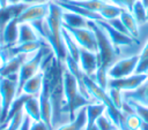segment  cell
I'll return each mask as SVG.
<instances>
[{"label": "cell", "instance_id": "1", "mask_svg": "<svg viewBox=\"0 0 148 130\" xmlns=\"http://www.w3.org/2000/svg\"><path fill=\"white\" fill-rule=\"evenodd\" d=\"M64 9L54 1H50V10L43 22V40L47 43L58 62L64 63L67 58L66 46L62 39V15Z\"/></svg>", "mask_w": 148, "mask_h": 130}, {"label": "cell", "instance_id": "2", "mask_svg": "<svg viewBox=\"0 0 148 130\" xmlns=\"http://www.w3.org/2000/svg\"><path fill=\"white\" fill-rule=\"evenodd\" d=\"M61 81H62V94H64L65 108L68 113L69 121H73L75 118L77 110L90 104V101H88L80 93L75 76L65 67V64L61 71Z\"/></svg>", "mask_w": 148, "mask_h": 130}, {"label": "cell", "instance_id": "3", "mask_svg": "<svg viewBox=\"0 0 148 130\" xmlns=\"http://www.w3.org/2000/svg\"><path fill=\"white\" fill-rule=\"evenodd\" d=\"M18 94V81L17 75H9V76H0V105L2 109L1 123H5L7 118V114L9 107L14 99Z\"/></svg>", "mask_w": 148, "mask_h": 130}, {"label": "cell", "instance_id": "4", "mask_svg": "<svg viewBox=\"0 0 148 130\" xmlns=\"http://www.w3.org/2000/svg\"><path fill=\"white\" fill-rule=\"evenodd\" d=\"M139 59V54H132L121 59H117L106 70L108 78H123L133 75Z\"/></svg>", "mask_w": 148, "mask_h": 130}, {"label": "cell", "instance_id": "5", "mask_svg": "<svg viewBox=\"0 0 148 130\" xmlns=\"http://www.w3.org/2000/svg\"><path fill=\"white\" fill-rule=\"evenodd\" d=\"M64 26V25H62ZM69 35L73 37V39L76 41V44L84 49H88L90 52H98V44L97 38L92 29L89 26L87 28H71V26H64Z\"/></svg>", "mask_w": 148, "mask_h": 130}, {"label": "cell", "instance_id": "6", "mask_svg": "<svg viewBox=\"0 0 148 130\" xmlns=\"http://www.w3.org/2000/svg\"><path fill=\"white\" fill-rule=\"evenodd\" d=\"M50 10V2H36L28 5L22 13L17 16L18 23H32L36 21L44 20Z\"/></svg>", "mask_w": 148, "mask_h": 130}, {"label": "cell", "instance_id": "7", "mask_svg": "<svg viewBox=\"0 0 148 130\" xmlns=\"http://www.w3.org/2000/svg\"><path fill=\"white\" fill-rule=\"evenodd\" d=\"M147 77L148 75L133 74L131 76L123 77V78H108L106 87H113V89L120 90L121 92L132 91V90H135L138 86H140Z\"/></svg>", "mask_w": 148, "mask_h": 130}, {"label": "cell", "instance_id": "8", "mask_svg": "<svg viewBox=\"0 0 148 130\" xmlns=\"http://www.w3.org/2000/svg\"><path fill=\"white\" fill-rule=\"evenodd\" d=\"M96 22L103 28V30L105 31V33L108 35L109 39L111 40L112 45L117 48V51H118L120 47H124V46H131V45H133L134 43H136V40L133 39L131 36L125 35V33H121V32L117 31L116 29H113L106 21L101 20V21H96ZM118 52H119V51H118Z\"/></svg>", "mask_w": 148, "mask_h": 130}, {"label": "cell", "instance_id": "9", "mask_svg": "<svg viewBox=\"0 0 148 130\" xmlns=\"http://www.w3.org/2000/svg\"><path fill=\"white\" fill-rule=\"evenodd\" d=\"M79 67L82 72L89 77H92L98 69V55L95 52H90L84 48H80Z\"/></svg>", "mask_w": 148, "mask_h": 130}, {"label": "cell", "instance_id": "10", "mask_svg": "<svg viewBox=\"0 0 148 130\" xmlns=\"http://www.w3.org/2000/svg\"><path fill=\"white\" fill-rule=\"evenodd\" d=\"M18 37V21L17 17L12 18L3 28L0 37V44L2 47H10L17 43Z\"/></svg>", "mask_w": 148, "mask_h": 130}, {"label": "cell", "instance_id": "11", "mask_svg": "<svg viewBox=\"0 0 148 130\" xmlns=\"http://www.w3.org/2000/svg\"><path fill=\"white\" fill-rule=\"evenodd\" d=\"M44 83V71L40 70L32 77H30L21 87L20 94H27L29 97H38Z\"/></svg>", "mask_w": 148, "mask_h": 130}, {"label": "cell", "instance_id": "12", "mask_svg": "<svg viewBox=\"0 0 148 130\" xmlns=\"http://www.w3.org/2000/svg\"><path fill=\"white\" fill-rule=\"evenodd\" d=\"M123 98H124V100L135 101L138 104H141V105L148 107V77L135 90L123 92Z\"/></svg>", "mask_w": 148, "mask_h": 130}, {"label": "cell", "instance_id": "13", "mask_svg": "<svg viewBox=\"0 0 148 130\" xmlns=\"http://www.w3.org/2000/svg\"><path fill=\"white\" fill-rule=\"evenodd\" d=\"M54 2H57L64 10H68V12H72V13H75L77 15H81L83 16L84 18L87 20H90V21H101L102 17L98 13H95V12H91V10H88L83 7H80L77 5H74L69 1H66V0H54Z\"/></svg>", "mask_w": 148, "mask_h": 130}, {"label": "cell", "instance_id": "14", "mask_svg": "<svg viewBox=\"0 0 148 130\" xmlns=\"http://www.w3.org/2000/svg\"><path fill=\"white\" fill-rule=\"evenodd\" d=\"M29 55L27 54H16L10 58H8L3 69L0 71V76H9V75H17L18 70L22 66V63L28 59Z\"/></svg>", "mask_w": 148, "mask_h": 130}, {"label": "cell", "instance_id": "15", "mask_svg": "<svg viewBox=\"0 0 148 130\" xmlns=\"http://www.w3.org/2000/svg\"><path fill=\"white\" fill-rule=\"evenodd\" d=\"M86 125H87V112L84 106L77 110L75 118L73 121L59 125L56 130H84Z\"/></svg>", "mask_w": 148, "mask_h": 130}, {"label": "cell", "instance_id": "16", "mask_svg": "<svg viewBox=\"0 0 148 130\" xmlns=\"http://www.w3.org/2000/svg\"><path fill=\"white\" fill-rule=\"evenodd\" d=\"M119 18L121 20V22H123L124 26L126 28L127 32L130 33V36L138 41V39H139V26L140 25L135 21V18L132 15V13L130 10H127V9H124L121 12Z\"/></svg>", "mask_w": 148, "mask_h": 130}, {"label": "cell", "instance_id": "17", "mask_svg": "<svg viewBox=\"0 0 148 130\" xmlns=\"http://www.w3.org/2000/svg\"><path fill=\"white\" fill-rule=\"evenodd\" d=\"M36 40H42L40 37L38 36L37 31L32 26L31 23H18V37H17V43H27V41H36Z\"/></svg>", "mask_w": 148, "mask_h": 130}, {"label": "cell", "instance_id": "18", "mask_svg": "<svg viewBox=\"0 0 148 130\" xmlns=\"http://www.w3.org/2000/svg\"><path fill=\"white\" fill-rule=\"evenodd\" d=\"M62 20V25L64 26H71V28H87L88 26V21L81 15H77L75 13L64 10L61 15Z\"/></svg>", "mask_w": 148, "mask_h": 130}, {"label": "cell", "instance_id": "19", "mask_svg": "<svg viewBox=\"0 0 148 130\" xmlns=\"http://www.w3.org/2000/svg\"><path fill=\"white\" fill-rule=\"evenodd\" d=\"M106 110V106L102 102L95 101V102H90L86 106V112H87V127H90L92 124H95L96 120L103 115Z\"/></svg>", "mask_w": 148, "mask_h": 130}, {"label": "cell", "instance_id": "20", "mask_svg": "<svg viewBox=\"0 0 148 130\" xmlns=\"http://www.w3.org/2000/svg\"><path fill=\"white\" fill-rule=\"evenodd\" d=\"M62 39L66 46L67 51V56H69L72 60H74L76 63H79V58H80V46L76 44V41L73 39V37L69 35V32L62 26Z\"/></svg>", "mask_w": 148, "mask_h": 130}, {"label": "cell", "instance_id": "21", "mask_svg": "<svg viewBox=\"0 0 148 130\" xmlns=\"http://www.w3.org/2000/svg\"><path fill=\"white\" fill-rule=\"evenodd\" d=\"M23 112L32 121H39L40 120V108H39L38 97H29L23 105Z\"/></svg>", "mask_w": 148, "mask_h": 130}, {"label": "cell", "instance_id": "22", "mask_svg": "<svg viewBox=\"0 0 148 130\" xmlns=\"http://www.w3.org/2000/svg\"><path fill=\"white\" fill-rule=\"evenodd\" d=\"M124 9L114 3H112L111 1H106L105 5L101 8V10L98 12V14L101 15L102 20L104 21H110L112 18H116V17H119L121 12Z\"/></svg>", "mask_w": 148, "mask_h": 130}, {"label": "cell", "instance_id": "23", "mask_svg": "<svg viewBox=\"0 0 148 130\" xmlns=\"http://www.w3.org/2000/svg\"><path fill=\"white\" fill-rule=\"evenodd\" d=\"M66 1H69L74 5H77L95 13H98L106 2V0H66Z\"/></svg>", "mask_w": 148, "mask_h": 130}, {"label": "cell", "instance_id": "24", "mask_svg": "<svg viewBox=\"0 0 148 130\" xmlns=\"http://www.w3.org/2000/svg\"><path fill=\"white\" fill-rule=\"evenodd\" d=\"M131 13L134 16V18H135V21L138 22L139 25L145 24L147 22V9L140 0H136L134 2L133 7L131 9Z\"/></svg>", "mask_w": 148, "mask_h": 130}, {"label": "cell", "instance_id": "25", "mask_svg": "<svg viewBox=\"0 0 148 130\" xmlns=\"http://www.w3.org/2000/svg\"><path fill=\"white\" fill-rule=\"evenodd\" d=\"M142 121L140 120V117L136 114H130L125 116L124 120V124H125V129L126 130H139L141 127Z\"/></svg>", "mask_w": 148, "mask_h": 130}, {"label": "cell", "instance_id": "26", "mask_svg": "<svg viewBox=\"0 0 148 130\" xmlns=\"http://www.w3.org/2000/svg\"><path fill=\"white\" fill-rule=\"evenodd\" d=\"M125 101H127L128 104H131L132 107H133V109H134V113L140 117V120L142 122H145V123L148 124V107L147 106H143L141 104H138L135 101H130V100H125Z\"/></svg>", "mask_w": 148, "mask_h": 130}, {"label": "cell", "instance_id": "27", "mask_svg": "<svg viewBox=\"0 0 148 130\" xmlns=\"http://www.w3.org/2000/svg\"><path fill=\"white\" fill-rule=\"evenodd\" d=\"M106 92L112 101V104L117 107V108H121V105L124 102V98H123V92L120 90L113 89V87H106Z\"/></svg>", "mask_w": 148, "mask_h": 130}, {"label": "cell", "instance_id": "28", "mask_svg": "<svg viewBox=\"0 0 148 130\" xmlns=\"http://www.w3.org/2000/svg\"><path fill=\"white\" fill-rule=\"evenodd\" d=\"M96 125L98 128V130H116L117 127L114 125V123L110 120V117L104 113L103 115H101L97 120H96Z\"/></svg>", "mask_w": 148, "mask_h": 130}, {"label": "cell", "instance_id": "29", "mask_svg": "<svg viewBox=\"0 0 148 130\" xmlns=\"http://www.w3.org/2000/svg\"><path fill=\"white\" fill-rule=\"evenodd\" d=\"M134 74H140V75H147L148 74V58H140L139 62L136 64Z\"/></svg>", "mask_w": 148, "mask_h": 130}, {"label": "cell", "instance_id": "30", "mask_svg": "<svg viewBox=\"0 0 148 130\" xmlns=\"http://www.w3.org/2000/svg\"><path fill=\"white\" fill-rule=\"evenodd\" d=\"M113 29H116L117 31H119V32H121V33H125V35H128L130 36V33L127 32V30H126V28L124 26V24H123V22H121V20L119 18V17H116V18H112V20H110V21H106Z\"/></svg>", "mask_w": 148, "mask_h": 130}, {"label": "cell", "instance_id": "31", "mask_svg": "<svg viewBox=\"0 0 148 130\" xmlns=\"http://www.w3.org/2000/svg\"><path fill=\"white\" fill-rule=\"evenodd\" d=\"M109 1H111L112 3L121 7L123 9H127V10L131 12V9H132V7H133V5L136 0H109Z\"/></svg>", "mask_w": 148, "mask_h": 130}, {"label": "cell", "instance_id": "32", "mask_svg": "<svg viewBox=\"0 0 148 130\" xmlns=\"http://www.w3.org/2000/svg\"><path fill=\"white\" fill-rule=\"evenodd\" d=\"M29 130H50V129L42 120H39V121H31Z\"/></svg>", "mask_w": 148, "mask_h": 130}, {"label": "cell", "instance_id": "33", "mask_svg": "<svg viewBox=\"0 0 148 130\" xmlns=\"http://www.w3.org/2000/svg\"><path fill=\"white\" fill-rule=\"evenodd\" d=\"M7 60H8L7 53H6L5 48H2V49L0 51V71L3 69V67H5L6 62H7Z\"/></svg>", "mask_w": 148, "mask_h": 130}, {"label": "cell", "instance_id": "34", "mask_svg": "<svg viewBox=\"0 0 148 130\" xmlns=\"http://www.w3.org/2000/svg\"><path fill=\"white\" fill-rule=\"evenodd\" d=\"M31 118L29 117V116H24V118H23V122H22V124H21V127L18 128V130H29V127H30V123H31Z\"/></svg>", "mask_w": 148, "mask_h": 130}, {"label": "cell", "instance_id": "35", "mask_svg": "<svg viewBox=\"0 0 148 130\" xmlns=\"http://www.w3.org/2000/svg\"><path fill=\"white\" fill-rule=\"evenodd\" d=\"M139 56L140 58H148V39L147 41L145 43L143 47L141 48V51L139 52Z\"/></svg>", "mask_w": 148, "mask_h": 130}, {"label": "cell", "instance_id": "36", "mask_svg": "<svg viewBox=\"0 0 148 130\" xmlns=\"http://www.w3.org/2000/svg\"><path fill=\"white\" fill-rule=\"evenodd\" d=\"M21 2H23V3H25V5H31V3L39 2V0H21Z\"/></svg>", "mask_w": 148, "mask_h": 130}, {"label": "cell", "instance_id": "37", "mask_svg": "<svg viewBox=\"0 0 148 130\" xmlns=\"http://www.w3.org/2000/svg\"><path fill=\"white\" fill-rule=\"evenodd\" d=\"M84 130H98V128H97V125H96V123H95V124H92V125H90V127H87Z\"/></svg>", "mask_w": 148, "mask_h": 130}, {"label": "cell", "instance_id": "38", "mask_svg": "<svg viewBox=\"0 0 148 130\" xmlns=\"http://www.w3.org/2000/svg\"><path fill=\"white\" fill-rule=\"evenodd\" d=\"M1 1V7H6L8 5V0H0Z\"/></svg>", "mask_w": 148, "mask_h": 130}, {"label": "cell", "instance_id": "39", "mask_svg": "<svg viewBox=\"0 0 148 130\" xmlns=\"http://www.w3.org/2000/svg\"><path fill=\"white\" fill-rule=\"evenodd\" d=\"M140 1L142 2V5H143V6L146 7V8L148 7V0H140Z\"/></svg>", "mask_w": 148, "mask_h": 130}, {"label": "cell", "instance_id": "40", "mask_svg": "<svg viewBox=\"0 0 148 130\" xmlns=\"http://www.w3.org/2000/svg\"><path fill=\"white\" fill-rule=\"evenodd\" d=\"M1 116H2V109H1V105H0V123H1Z\"/></svg>", "mask_w": 148, "mask_h": 130}, {"label": "cell", "instance_id": "41", "mask_svg": "<svg viewBox=\"0 0 148 130\" xmlns=\"http://www.w3.org/2000/svg\"><path fill=\"white\" fill-rule=\"evenodd\" d=\"M146 9H147V21H148V7H147Z\"/></svg>", "mask_w": 148, "mask_h": 130}, {"label": "cell", "instance_id": "42", "mask_svg": "<svg viewBox=\"0 0 148 130\" xmlns=\"http://www.w3.org/2000/svg\"><path fill=\"white\" fill-rule=\"evenodd\" d=\"M2 48H3V47H2V45H1V44H0V51H1V49H2Z\"/></svg>", "mask_w": 148, "mask_h": 130}, {"label": "cell", "instance_id": "43", "mask_svg": "<svg viewBox=\"0 0 148 130\" xmlns=\"http://www.w3.org/2000/svg\"><path fill=\"white\" fill-rule=\"evenodd\" d=\"M0 7H1V1H0Z\"/></svg>", "mask_w": 148, "mask_h": 130}, {"label": "cell", "instance_id": "44", "mask_svg": "<svg viewBox=\"0 0 148 130\" xmlns=\"http://www.w3.org/2000/svg\"><path fill=\"white\" fill-rule=\"evenodd\" d=\"M116 130H119V129H116Z\"/></svg>", "mask_w": 148, "mask_h": 130}, {"label": "cell", "instance_id": "45", "mask_svg": "<svg viewBox=\"0 0 148 130\" xmlns=\"http://www.w3.org/2000/svg\"><path fill=\"white\" fill-rule=\"evenodd\" d=\"M106 1H109V0H106Z\"/></svg>", "mask_w": 148, "mask_h": 130}, {"label": "cell", "instance_id": "46", "mask_svg": "<svg viewBox=\"0 0 148 130\" xmlns=\"http://www.w3.org/2000/svg\"><path fill=\"white\" fill-rule=\"evenodd\" d=\"M147 75H148V74H147Z\"/></svg>", "mask_w": 148, "mask_h": 130}]
</instances>
